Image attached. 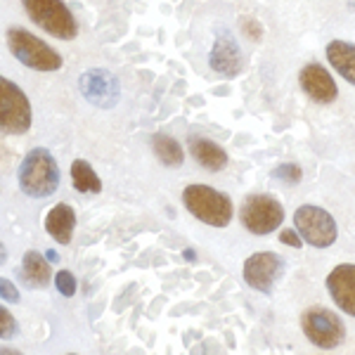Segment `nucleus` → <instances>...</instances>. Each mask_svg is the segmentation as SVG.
I'll return each mask as SVG.
<instances>
[{
  "instance_id": "nucleus-23",
  "label": "nucleus",
  "mask_w": 355,
  "mask_h": 355,
  "mask_svg": "<svg viewBox=\"0 0 355 355\" xmlns=\"http://www.w3.org/2000/svg\"><path fill=\"white\" fill-rule=\"evenodd\" d=\"M242 28H244V33L251 38V41H261L263 28H261V24H256V19H249V17H244Z\"/></svg>"
},
{
  "instance_id": "nucleus-22",
  "label": "nucleus",
  "mask_w": 355,
  "mask_h": 355,
  "mask_svg": "<svg viewBox=\"0 0 355 355\" xmlns=\"http://www.w3.org/2000/svg\"><path fill=\"white\" fill-rule=\"evenodd\" d=\"M0 320H3V329H0V334H3V339L8 341L10 336L15 334V329H17L15 318H12V315H10L8 308H3V311H0Z\"/></svg>"
},
{
  "instance_id": "nucleus-28",
  "label": "nucleus",
  "mask_w": 355,
  "mask_h": 355,
  "mask_svg": "<svg viewBox=\"0 0 355 355\" xmlns=\"http://www.w3.org/2000/svg\"><path fill=\"white\" fill-rule=\"evenodd\" d=\"M67 355H76V353H67Z\"/></svg>"
},
{
  "instance_id": "nucleus-5",
  "label": "nucleus",
  "mask_w": 355,
  "mask_h": 355,
  "mask_svg": "<svg viewBox=\"0 0 355 355\" xmlns=\"http://www.w3.org/2000/svg\"><path fill=\"white\" fill-rule=\"evenodd\" d=\"M239 218L251 234H270L275 227L282 225L284 209L270 194H249L242 202Z\"/></svg>"
},
{
  "instance_id": "nucleus-18",
  "label": "nucleus",
  "mask_w": 355,
  "mask_h": 355,
  "mask_svg": "<svg viewBox=\"0 0 355 355\" xmlns=\"http://www.w3.org/2000/svg\"><path fill=\"white\" fill-rule=\"evenodd\" d=\"M152 150H154V157L164 166H168V168H175V166H180L185 162V152H182L180 142L166 133H157L152 137Z\"/></svg>"
},
{
  "instance_id": "nucleus-11",
  "label": "nucleus",
  "mask_w": 355,
  "mask_h": 355,
  "mask_svg": "<svg viewBox=\"0 0 355 355\" xmlns=\"http://www.w3.org/2000/svg\"><path fill=\"white\" fill-rule=\"evenodd\" d=\"M299 81L303 93L311 97L313 102H320V105H331L336 100V95H339V88H336L331 73L322 64H318V62H311V64L301 69Z\"/></svg>"
},
{
  "instance_id": "nucleus-21",
  "label": "nucleus",
  "mask_w": 355,
  "mask_h": 355,
  "mask_svg": "<svg viewBox=\"0 0 355 355\" xmlns=\"http://www.w3.org/2000/svg\"><path fill=\"white\" fill-rule=\"evenodd\" d=\"M55 282H57V289H60L62 296H73L76 294V277H73L69 270H60L55 275Z\"/></svg>"
},
{
  "instance_id": "nucleus-9",
  "label": "nucleus",
  "mask_w": 355,
  "mask_h": 355,
  "mask_svg": "<svg viewBox=\"0 0 355 355\" xmlns=\"http://www.w3.org/2000/svg\"><path fill=\"white\" fill-rule=\"evenodd\" d=\"M284 272V259L272 251H259L249 256L244 263V279L249 287H254L261 294H270L275 282Z\"/></svg>"
},
{
  "instance_id": "nucleus-13",
  "label": "nucleus",
  "mask_w": 355,
  "mask_h": 355,
  "mask_svg": "<svg viewBox=\"0 0 355 355\" xmlns=\"http://www.w3.org/2000/svg\"><path fill=\"white\" fill-rule=\"evenodd\" d=\"M327 289L336 306L355 318V266L351 263L336 266L327 277Z\"/></svg>"
},
{
  "instance_id": "nucleus-6",
  "label": "nucleus",
  "mask_w": 355,
  "mask_h": 355,
  "mask_svg": "<svg viewBox=\"0 0 355 355\" xmlns=\"http://www.w3.org/2000/svg\"><path fill=\"white\" fill-rule=\"evenodd\" d=\"M294 227L296 232L301 234L311 246H318V249H327L336 242V220L331 218V214H327L320 206H311L303 204L296 209L294 214Z\"/></svg>"
},
{
  "instance_id": "nucleus-15",
  "label": "nucleus",
  "mask_w": 355,
  "mask_h": 355,
  "mask_svg": "<svg viewBox=\"0 0 355 355\" xmlns=\"http://www.w3.org/2000/svg\"><path fill=\"white\" fill-rule=\"evenodd\" d=\"M73 227H76V214L67 202L57 204L50 209L48 218H45V230L57 244H69L73 237Z\"/></svg>"
},
{
  "instance_id": "nucleus-3",
  "label": "nucleus",
  "mask_w": 355,
  "mask_h": 355,
  "mask_svg": "<svg viewBox=\"0 0 355 355\" xmlns=\"http://www.w3.org/2000/svg\"><path fill=\"white\" fill-rule=\"evenodd\" d=\"M8 48L17 60L28 69L38 71H57L62 67V57L57 50L50 48L48 43L41 41L38 36L28 33L26 28H10L8 31Z\"/></svg>"
},
{
  "instance_id": "nucleus-7",
  "label": "nucleus",
  "mask_w": 355,
  "mask_h": 355,
  "mask_svg": "<svg viewBox=\"0 0 355 355\" xmlns=\"http://www.w3.org/2000/svg\"><path fill=\"white\" fill-rule=\"evenodd\" d=\"M0 125L10 135H21L31 128L28 97L10 78H0Z\"/></svg>"
},
{
  "instance_id": "nucleus-1",
  "label": "nucleus",
  "mask_w": 355,
  "mask_h": 355,
  "mask_svg": "<svg viewBox=\"0 0 355 355\" xmlns=\"http://www.w3.org/2000/svg\"><path fill=\"white\" fill-rule=\"evenodd\" d=\"M19 185L24 194L33 199H43L57 192L60 166L45 147H36L24 157V162L19 166Z\"/></svg>"
},
{
  "instance_id": "nucleus-16",
  "label": "nucleus",
  "mask_w": 355,
  "mask_h": 355,
  "mask_svg": "<svg viewBox=\"0 0 355 355\" xmlns=\"http://www.w3.org/2000/svg\"><path fill=\"white\" fill-rule=\"evenodd\" d=\"M327 60L341 78L355 85V45L346 41H331L327 45Z\"/></svg>"
},
{
  "instance_id": "nucleus-20",
  "label": "nucleus",
  "mask_w": 355,
  "mask_h": 355,
  "mask_svg": "<svg viewBox=\"0 0 355 355\" xmlns=\"http://www.w3.org/2000/svg\"><path fill=\"white\" fill-rule=\"evenodd\" d=\"M272 175L277 178V180H284L287 185H296V182H301V168L296 164H282V166H277V168L272 171Z\"/></svg>"
},
{
  "instance_id": "nucleus-24",
  "label": "nucleus",
  "mask_w": 355,
  "mask_h": 355,
  "mask_svg": "<svg viewBox=\"0 0 355 355\" xmlns=\"http://www.w3.org/2000/svg\"><path fill=\"white\" fill-rule=\"evenodd\" d=\"M0 291H3V301H10V303H17L19 301V291L15 289V284L10 279H0Z\"/></svg>"
},
{
  "instance_id": "nucleus-2",
  "label": "nucleus",
  "mask_w": 355,
  "mask_h": 355,
  "mask_svg": "<svg viewBox=\"0 0 355 355\" xmlns=\"http://www.w3.org/2000/svg\"><path fill=\"white\" fill-rule=\"evenodd\" d=\"M182 204L194 218L211 227H227L232 220V202L211 185H187L182 192Z\"/></svg>"
},
{
  "instance_id": "nucleus-27",
  "label": "nucleus",
  "mask_w": 355,
  "mask_h": 355,
  "mask_svg": "<svg viewBox=\"0 0 355 355\" xmlns=\"http://www.w3.org/2000/svg\"><path fill=\"white\" fill-rule=\"evenodd\" d=\"M48 261L50 263H57V254H55V251H48Z\"/></svg>"
},
{
  "instance_id": "nucleus-17",
  "label": "nucleus",
  "mask_w": 355,
  "mask_h": 355,
  "mask_svg": "<svg viewBox=\"0 0 355 355\" xmlns=\"http://www.w3.org/2000/svg\"><path fill=\"white\" fill-rule=\"evenodd\" d=\"M21 275L31 287L41 289L48 287L50 277H53V268H50V261H45L38 251H26L21 259Z\"/></svg>"
},
{
  "instance_id": "nucleus-26",
  "label": "nucleus",
  "mask_w": 355,
  "mask_h": 355,
  "mask_svg": "<svg viewBox=\"0 0 355 355\" xmlns=\"http://www.w3.org/2000/svg\"><path fill=\"white\" fill-rule=\"evenodd\" d=\"M0 355H24V353L15 351V348H3V351H0Z\"/></svg>"
},
{
  "instance_id": "nucleus-19",
  "label": "nucleus",
  "mask_w": 355,
  "mask_h": 355,
  "mask_svg": "<svg viewBox=\"0 0 355 355\" xmlns=\"http://www.w3.org/2000/svg\"><path fill=\"white\" fill-rule=\"evenodd\" d=\"M71 180L78 192H90V194L102 192V180L97 178L93 166L88 162H83V159H76V162L71 164Z\"/></svg>"
},
{
  "instance_id": "nucleus-14",
  "label": "nucleus",
  "mask_w": 355,
  "mask_h": 355,
  "mask_svg": "<svg viewBox=\"0 0 355 355\" xmlns=\"http://www.w3.org/2000/svg\"><path fill=\"white\" fill-rule=\"evenodd\" d=\"M187 150H190L194 162L209 171H220V168H225V164H227V152L223 150L220 145H216L214 140H209V137L192 135L190 140H187Z\"/></svg>"
},
{
  "instance_id": "nucleus-10",
  "label": "nucleus",
  "mask_w": 355,
  "mask_h": 355,
  "mask_svg": "<svg viewBox=\"0 0 355 355\" xmlns=\"http://www.w3.org/2000/svg\"><path fill=\"white\" fill-rule=\"evenodd\" d=\"M78 85H81V93L85 100L93 102L95 107L110 110V107H114L119 102V81L110 71H102V69L83 71Z\"/></svg>"
},
{
  "instance_id": "nucleus-25",
  "label": "nucleus",
  "mask_w": 355,
  "mask_h": 355,
  "mask_svg": "<svg viewBox=\"0 0 355 355\" xmlns=\"http://www.w3.org/2000/svg\"><path fill=\"white\" fill-rule=\"evenodd\" d=\"M279 242L294 246V249H301V246H303L301 234H299V232H294V230H282V232H279Z\"/></svg>"
},
{
  "instance_id": "nucleus-4",
  "label": "nucleus",
  "mask_w": 355,
  "mask_h": 355,
  "mask_svg": "<svg viewBox=\"0 0 355 355\" xmlns=\"http://www.w3.org/2000/svg\"><path fill=\"white\" fill-rule=\"evenodd\" d=\"M26 15L36 26L48 31L50 36L71 41L78 33V24L73 19L71 10L64 5V0H21Z\"/></svg>"
},
{
  "instance_id": "nucleus-8",
  "label": "nucleus",
  "mask_w": 355,
  "mask_h": 355,
  "mask_svg": "<svg viewBox=\"0 0 355 355\" xmlns=\"http://www.w3.org/2000/svg\"><path fill=\"white\" fill-rule=\"evenodd\" d=\"M301 327L303 334L318 348H336L341 346L343 336H346V327H343L341 318L327 311V308H308L301 315Z\"/></svg>"
},
{
  "instance_id": "nucleus-12",
  "label": "nucleus",
  "mask_w": 355,
  "mask_h": 355,
  "mask_svg": "<svg viewBox=\"0 0 355 355\" xmlns=\"http://www.w3.org/2000/svg\"><path fill=\"white\" fill-rule=\"evenodd\" d=\"M209 64L216 73H220L225 78H234L242 71V50L232 38V33L220 31V36L216 38L214 48H211Z\"/></svg>"
}]
</instances>
